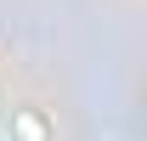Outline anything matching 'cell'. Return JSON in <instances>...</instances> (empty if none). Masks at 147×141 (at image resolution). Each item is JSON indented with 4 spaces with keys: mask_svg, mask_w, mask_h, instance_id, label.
<instances>
[{
    "mask_svg": "<svg viewBox=\"0 0 147 141\" xmlns=\"http://www.w3.org/2000/svg\"><path fill=\"white\" fill-rule=\"evenodd\" d=\"M6 130H11V141H51V119L40 107H11L6 113Z\"/></svg>",
    "mask_w": 147,
    "mask_h": 141,
    "instance_id": "obj_1",
    "label": "cell"
}]
</instances>
